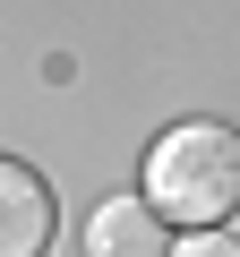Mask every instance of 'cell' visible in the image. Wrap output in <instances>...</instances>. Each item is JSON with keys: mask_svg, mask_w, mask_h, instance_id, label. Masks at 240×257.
I'll return each instance as SVG.
<instances>
[{"mask_svg": "<svg viewBox=\"0 0 240 257\" xmlns=\"http://www.w3.org/2000/svg\"><path fill=\"white\" fill-rule=\"evenodd\" d=\"M86 257H172L163 214L146 206V189H138V197H103V206L86 214Z\"/></svg>", "mask_w": 240, "mask_h": 257, "instance_id": "cell-3", "label": "cell"}, {"mask_svg": "<svg viewBox=\"0 0 240 257\" xmlns=\"http://www.w3.org/2000/svg\"><path fill=\"white\" fill-rule=\"evenodd\" d=\"M52 231H60L52 180L35 163H0V257H43Z\"/></svg>", "mask_w": 240, "mask_h": 257, "instance_id": "cell-2", "label": "cell"}, {"mask_svg": "<svg viewBox=\"0 0 240 257\" xmlns=\"http://www.w3.org/2000/svg\"><path fill=\"white\" fill-rule=\"evenodd\" d=\"M172 257H240V240H223V231H197V240H180Z\"/></svg>", "mask_w": 240, "mask_h": 257, "instance_id": "cell-4", "label": "cell"}, {"mask_svg": "<svg viewBox=\"0 0 240 257\" xmlns=\"http://www.w3.org/2000/svg\"><path fill=\"white\" fill-rule=\"evenodd\" d=\"M146 206L189 231H223L240 214V128L180 120L146 146Z\"/></svg>", "mask_w": 240, "mask_h": 257, "instance_id": "cell-1", "label": "cell"}]
</instances>
